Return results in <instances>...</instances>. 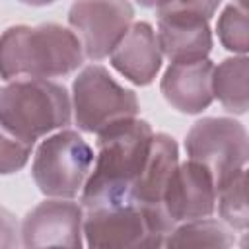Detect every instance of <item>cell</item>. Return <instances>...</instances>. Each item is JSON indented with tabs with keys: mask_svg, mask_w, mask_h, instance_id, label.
Returning <instances> with one entry per match:
<instances>
[{
	"mask_svg": "<svg viewBox=\"0 0 249 249\" xmlns=\"http://www.w3.org/2000/svg\"><path fill=\"white\" fill-rule=\"evenodd\" d=\"M154 140L148 121H119L97 134V156L84 183L82 210L132 202L134 187L144 171Z\"/></svg>",
	"mask_w": 249,
	"mask_h": 249,
	"instance_id": "obj_1",
	"label": "cell"
},
{
	"mask_svg": "<svg viewBox=\"0 0 249 249\" xmlns=\"http://www.w3.org/2000/svg\"><path fill=\"white\" fill-rule=\"evenodd\" d=\"M84 49L76 33L58 23L12 25L0 35V78H60L78 70Z\"/></svg>",
	"mask_w": 249,
	"mask_h": 249,
	"instance_id": "obj_2",
	"label": "cell"
},
{
	"mask_svg": "<svg viewBox=\"0 0 249 249\" xmlns=\"http://www.w3.org/2000/svg\"><path fill=\"white\" fill-rule=\"evenodd\" d=\"M70 119V95L58 82L18 78L0 88V124L27 144L64 128Z\"/></svg>",
	"mask_w": 249,
	"mask_h": 249,
	"instance_id": "obj_3",
	"label": "cell"
},
{
	"mask_svg": "<svg viewBox=\"0 0 249 249\" xmlns=\"http://www.w3.org/2000/svg\"><path fill=\"white\" fill-rule=\"evenodd\" d=\"M93 158V150L76 130H58L39 144L31 175L43 195L72 200L84 189Z\"/></svg>",
	"mask_w": 249,
	"mask_h": 249,
	"instance_id": "obj_4",
	"label": "cell"
},
{
	"mask_svg": "<svg viewBox=\"0 0 249 249\" xmlns=\"http://www.w3.org/2000/svg\"><path fill=\"white\" fill-rule=\"evenodd\" d=\"M72 109L80 130L99 134L119 121L134 119L140 105L136 93L115 82L105 66L89 64L74 78Z\"/></svg>",
	"mask_w": 249,
	"mask_h": 249,
	"instance_id": "obj_5",
	"label": "cell"
},
{
	"mask_svg": "<svg viewBox=\"0 0 249 249\" xmlns=\"http://www.w3.org/2000/svg\"><path fill=\"white\" fill-rule=\"evenodd\" d=\"M185 150L191 161L200 163L212 175L216 191H220L245 169L247 130L230 117H204L187 132Z\"/></svg>",
	"mask_w": 249,
	"mask_h": 249,
	"instance_id": "obj_6",
	"label": "cell"
},
{
	"mask_svg": "<svg viewBox=\"0 0 249 249\" xmlns=\"http://www.w3.org/2000/svg\"><path fill=\"white\" fill-rule=\"evenodd\" d=\"M220 2H161L158 14V47L171 62L208 58L212 49L210 18Z\"/></svg>",
	"mask_w": 249,
	"mask_h": 249,
	"instance_id": "obj_7",
	"label": "cell"
},
{
	"mask_svg": "<svg viewBox=\"0 0 249 249\" xmlns=\"http://www.w3.org/2000/svg\"><path fill=\"white\" fill-rule=\"evenodd\" d=\"M173 228L165 218L128 202L84 210L82 233L88 249H142L150 237L167 235Z\"/></svg>",
	"mask_w": 249,
	"mask_h": 249,
	"instance_id": "obj_8",
	"label": "cell"
},
{
	"mask_svg": "<svg viewBox=\"0 0 249 249\" xmlns=\"http://www.w3.org/2000/svg\"><path fill=\"white\" fill-rule=\"evenodd\" d=\"M134 19L128 2H74L68 10V23L82 43L84 56L103 60L113 53Z\"/></svg>",
	"mask_w": 249,
	"mask_h": 249,
	"instance_id": "obj_9",
	"label": "cell"
},
{
	"mask_svg": "<svg viewBox=\"0 0 249 249\" xmlns=\"http://www.w3.org/2000/svg\"><path fill=\"white\" fill-rule=\"evenodd\" d=\"M84 210L74 200L49 198L31 208L21 226V249H82Z\"/></svg>",
	"mask_w": 249,
	"mask_h": 249,
	"instance_id": "obj_10",
	"label": "cell"
},
{
	"mask_svg": "<svg viewBox=\"0 0 249 249\" xmlns=\"http://www.w3.org/2000/svg\"><path fill=\"white\" fill-rule=\"evenodd\" d=\"M218 191L212 175L196 161L179 163L163 193V212L173 226L210 218L216 208Z\"/></svg>",
	"mask_w": 249,
	"mask_h": 249,
	"instance_id": "obj_11",
	"label": "cell"
},
{
	"mask_svg": "<svg viewBox=\"0 0 249 249\" xmlns=\"http://www.w3.org/2000/svg\"><path fill=\"white\" fill-rule=\"evenodd\" d=\"M214 64L208 58L171 62L161 78L160 89L165 101L179 113L198 115L210 107Z\"/></svg>",
	"mask_w": 249,
	"mask_h": 249,
	"instance_id": "obj_12",
	"label": "cell"
},
{
	"mask_svg": "<svg viewBox=\"0 0 249 249\" xmlns=\"http://www.w3.org/2000/svg\"><path fill=\"white\" fill-rule=\"evenodd\" d=\"M113 68L136 86H148L161 68V51L156 31L146 21H136L109 54Z\"/></svg>",
	"mask_w": 249,
	"mask_h": 249,
	"instance_id": "obj_13",
	"label": "cell"
},
{
	"mask_svg": "<svg viewBox=\"0 0 249 249\" xmlns=\"http://www.w3.org/2000/svg\"><path fill=\"white\" fill-rule=\"evenodd\" d=\"M177 165H179L177 142L169 134H163V132L154 134L148 161L132 193V202L169 222L161 202H163L165 187Z\"/></svg>",
	"mask_w": 249,
	"mask_h": 249,
	"instance_id": "obj_14",
	"label": "cell"
},
{
	"mask_svg": "<svg viewBox=\"0 0 249 249\" xmlns=\"http://www.w3.org/2000/svg\"><path fill=\"white\" fill-rule=\"evenodd\" d=\"M235 233L214 218L177 224L165 235V249H233Z\"/></svg>",
	"mask_w": 249,
	"mask_h": 249,
	"instance_id": "obj_15",
	"label": "cell"
},
{
	"mask_svg": "<svg viewBox=\"0 0 249 249\" xmlns=\"http://www.w3.org/2000/svg\"><path fill=\"white\" fill-rule=\"evenodd\" d=\"M212 95L228 113L243 115L249 105V60L233 56L222 60L212 72Z\"/></svg>",
	"mask_w": 249,
	"mask_h": 249,
	"instance_id": "obj_16",
	"label": "cell"
},
{
	"mask_svg": "<svg viewBox=\"0 0 249 249\" xmlns=\"http://www.w3.org/2000/svg\"><path fill=\"white\" fill-rule=\"evenodd\" d=\"M245 187H247V173L243 169L218 191L220 218L224 220L226 226H230L231 230H239V231H245L247 222H249Z\"/></svg>",
	"mask_w": 249,
	"mask_h": 249,
	"instance_id": "obj_17",
	"label": "cell"
},
{
	"mask_svg": "<svg viewBox=\"0 0 249 249\" xmlns=\"http://www.w3.org/2000/svg\"><path fill=\"white\" fill-rule=\"evenodd\" d=\"M216 29L222 45L228 51L245 56L249 51V19L247 10L241 4H228L218 18Z\"/></svg>",
	"mask_w": 249,
	"mask_h": 249,
	"instance_id": "obj_18",
	"label": "cell"
},
{
	"mask_svg": "<svg viewBox=\"0 0 249 249\" xmlns=\"http://www.w3.org/2000/svg\"><path fill=\"white\" fill-rule=\"evenodd\" d=\"M33 144L23 142L6 126L0 124V173L10 175L25 167L31 156Z\"/></svg>",
	"mask_w": 249,
	"mask_h": 249,
	"instance_id": "obj_19",
	"label": "cell"
},
{
	"mask_svg": "<svg viewBox=\"0 0 249 249\" xmlns=\"http://www.w3.org/2000/svg\"><path fill=\"white\" fill-rule=\"evenodd\" d=\"M0 249H21L19 224L4 206H0Z\"/></svg>",
	"mask_w": 249,
	"mask_h": 249,
	"instance_id": "obj_20",
	"label": "cell"
},
{
	"mask_svg": "<svg viewBox=\"0 0 249 249\" xmlns=\"http://www.w3.org/2000/svg\"><path fill=\"white\" fill-rule=\"evenodd\" d=\"M142 249H165V235H154Z\"/></svg>",
	"mask_w": 249,
	"mask_h": 249,
	"instance_id": "obj_21",
	"label": "cell"
}]
</instances>
